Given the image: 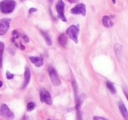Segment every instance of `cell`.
<instances>
[{
	"mask_svg": "<svg viewBox=\"0 0 128 120\" xmlns=\"http://www.w3.org/2000/svg\"><path fill=\"white\" fill-rule=\"evenodd\" d=\"M0 114L3 118L7 120H12L14 118V114L6 104H2L0 106Z\"/></svg>",
	"mask_w": 128,
	"mask_h": 120,
	"instance_id": "3957f363",
	"label": "cell"
},
{
	"mask_svg": "<svg viewBox=\"0 0 128 120\" xmlns=\"http://www.w3.org/2000/svg\"><path fill=\"white\" fill-rule=\"evenodd\" d=\"M71 13H73V14H80V15H82V16H85L86 15L85 4H78L77 5H76L75 7L71 9Z\"/></svg>",
	"mask_w": 128,
	"mask_h": 120,
	"instance_id": "ba28073f",
	"label": "cell"
},
{
	"mask_svg": "<svg viewBox=\"0 0 128 120\" xmlns=\"http://www.w3.org/2000/svg\"><path fill=\"white\" fill-rule=\"evenodd\" d=\"M114 51H115L117 58L120 61L121 58H122V46L119 45V44H116L115 47H114Z\"/></svg>",
	"mask_w": 128,
	"mask_h": 120,
	"instance_id": "4fadbf2b",
	"label": "cell"
},
{
	"mask_svg": "<svg viewBox=\"0 0 128 120\" xmlns=\"http://www.w3.org/2000/svg\"><path fill=\"white\" fill-rule=\"evenodd\" d=\"M18 36H20V34H18V31H13V32H12V41H13V40H15V39H18Z\"/></svg>",
	"mask_w": 128,
	"mask_h": 120,
	"instance_id": "d6986e66",
	"label": "cell"
},
{
	"mask_svg": "<svg viewBox=\"0 0 128 120\" xmlns=\"http://www.w3.org/2000/svg\"><path fill=\"white\" fill-rule=\"evenodd\" d=\"M22 38H23L24 41H25V42H28L29 41V39L27 38V36L25 35V34H22Z\"/></svg>",
	"mask_w": 128,
	"mask_h": 120,
	"instance_id": "7402d4cb",
	"label": "cell"
},
{
	"mask_svg": "<svg viewBox=\"0 0 128 120\" xmlns=\"http://www.w3.org/2000/svg\"><path fill=\"white\" fill-rule=\"evenodd\" d=\"M10 18H3L0 20V35H4L10 28Z\"/></svg>",
	"mask_w": 128,
	"mask_h": 120,
	"instance_id": "5b68a950",
	"label": "cell"
},
{
	"mask_svg": "<svg viewBox=\"0 0 128 120\" xmlns=\"http://www.w3.org/2000/svg\"><path fill=\"white\" fill-rule=\"evenodd\" d=\"M40 32H41V34H42V36L45 38V40H46V44H48V46H51L52 45V39H51V38L48 36V34L46 33V32H44V31H40Z\"/></svg>",
	"mask_w": 128,
	"mask_h": 120,
	"instance_id": "9a60e30c",
	"label": "cell"
},
{
	"mask_svg": "<svg viewBox=\"0 0 128 120\" xmlns=\"http://www.w3.org/2000/svg\"><path fill=\"white\" fill-rule=\"evenodd\" d=\"M102 119L103 120H108V119H106V118H102Z\"/></svg>",
	"mask_w": 128,
	"mask_h": 120,
	"instance_id": "83f0119b",
	"label": "cell"
},
{
	"mask_svg": "<svg viewBox=\"0 0 128 120\" xmlns=\"http://www.w3.org/2000/svg\"><path fill=\"white\" fill-rule=\"evenodd\" d=\"M53 1L54 0H48V2H50V3H53Z\"/></svg>",
	"mask_w": 128,
	"mask_h": 120,
	"instance_id": "4316f807",
	"label": "cell"
},
{
	"mask_svg": "<svg viewBox=\"0 0 128 120\" xmlns=\"http://www.w3.org/2000/svg\"><path fill=\"white\" fill-rule=\"evenodd\" d=\"M112 2H113V3H116V1H115V0H112Z\"/></svg>",
	"mask_w": 128,
	"mask_h": 120,
	"instance_id": "f1b7e54d",
	"label": "cell"
},
{
	"mask_svg": "<svg viewBox=\"0 0 128 120\" xmlns=\"http://www.w3.org/2000/svg\"><path fill=\"white\" fill-rule=\"evenodd\" d=\"M4 44L0 41V68H2V61H3V52H4Z\"/></svg>",
	"mask_w": 128,
	"mask_h": 120,
	"instance_id": "2e32d148",
	"label": "cell"
},
{
	"mask_svg": "<svg viewBox=\"0 0 128 120\" xmlns=\"http://www.w3.org/2000/svg\"><path fill=\"white\" fill-rule=\"evenodd\" d=\"M30 79H31V71L26 67L25 70V81H24V84L22 86V89H25L28 85L29 82H30Z\"/></svg>",
	"mask_w": 128,
	"mask_h": 120,
	"instance_id": "30bf717a",
	"label": "cell"
},
{
	"mask_svg": "<svg viewBox=\"0 0 128 120\" xmlns=\"http://www.w3.org/2000/svg\"><path fill=\"white\" fill-rule=\"evenodd\" d=\"M34 108H35V104H34V103L31 102V103H29V104H27V111H32Z\"/></svg>",
	"mask_w": 128,
	"mask_h": 120,
	"instance_id": "ac0fdd59",
	"label": "cell"
},
{
	"mask_svg": "<svg viewBox=\"0 0 128 120\" xmlns=\"http://www.w3.org/2000/svg\"><path fill=\"white\" fill-rule=\"evenodd\" d=\"M118 108H119V111H120L121 114H122V116L124 117V120H128V111H127V110H126L124 104H123L122 102L118 103Z\"/></svg>",
	"mask_w": 128,
	"mask_h": 120,
	"instance_id": "8fae6325",
	"label": "cell"
},
{
	"mask_svg": "<svg viewBox=\"0 0 128 120\" xmlns=\"http://www.w3.org/2000/svg\"><path fill=\"white\" fill-rule=\"evenodd\" d=\"M106 86H107V88H108V90L110 91V93H112V94L116 93V89L112 83H110V82H106Z\"/></svg>",
	"mask_w": 128,
	"mask_h": 120,
	"instance_id": "e0dca14e",
	"label": "cell"
},
{
	"mask_svg": "<svg viewBox=\"0 0 128 120\" xmlns=\"http://www.w3.org/2000/svg\"><path fill=\"white\" fill-rule=\"evenodd\" d=\"M64 3L62 2V0H59L58 2L56 4V11L58 12V17L62 20V21L66 22L67 19H66V17L64 15Z\"/></svg>",
	"mask_w": 128,
	"mask_h": 120,
	"instance_id": "8992f818",
	"label": "cell"
},
{
	"mask_svg": "<svg viewBox=\"0 0 128 120\" xmlns=\"http://www.w3.org/2000/svg\"><path fill=\"white\" fill-rule=\"evenodd\" d=\"M123 90H124V95H126V98H127V100H128V89L126 88V87H124V88H123Z\"/></svg>",
	"mask_w": 128,
	"mask_h": 120,
	"instance_id": "44dd1931",
	"label": "cell"
},
{
	"mask_svg": "<svg viewBox=\"0 0 128 120\" xmlns=\"http://www.w3.org/2000/svg\"><path fill=\"white\" fill-rule=\"evenodd\" d=\"M67 41H68V39H67V35L65 33H62L59 36L58 42L62 47H65L67 45Z\"/></svg>",
	"mask_w": 128,
	"mask_h": 120,
	"instance_id": "5bb4252c",
	"label": "cell"
},
{
	"mask_svg": "<svg viewBox=\"0 0 128 120\" xmlns=\"http://www.w3.org/2000/svg\"><path fill=\"white\" fill-rule=\"evenodd\" d=\"M29 59H30L31 62L34 63V65H35L36 67H41L43 65V58L42 57H35V56H30L29 57Z\"/></svg>",
	"mask_w": 128,
	"mask_h": 120,
	"instance_id": "9c48e42d",
	"label": "cell"
},
{
	"mask_svg": "<svg viewBox=\"0 0 128 120\" xmlns=\"http://www.w3.org/2000/svg\"><path fill=\"white\" fill-rule=\"evenodd\" d=\"M78 33H79V25H71L68 28L67 30V34L68 35V37L74 40L75 43H77L78 42Z\"/></svg>",
	"mask_w": 128,
	"mask_h": 120,
	"instance_id": "7a4b0ae2",
	"label": "cell"
},
{
	"mask_svg": "<svg viewBox=\"0 0 128 120\" xmlns=\"http://www.w3.org/2000/svg\"><path fill=\"white\" fill-rule=\"evenodd\" d=\"M2 85H3V82H1V81H0V87L2 86Z\"/></svg>",
	"mask_w": 128,
	"mask_h": 120,
	"instance_id": "484cf974",
	"label": "cell"
},
{
	"mask_svg": "<svg viewBox=\"0 0 128 120\" xmlns=\"http://www.w3.org/2000/svg\"><path fill=\"white\" fill-rule=\"evenodd\" d=\"M102 23H103V25H104L105 27H107V28L112 27L114 25L113 22H112V20L110 19V18L109 16H104L103 19H102Z\"/></svg>",
	"mask_w": 128,
	"mask_h": 120,
	"instance_id": "7c38bea8",
	"label": "cell"
},
{
	"mask_svg": "<svg viewBox=\"0 0 128 120\" xmlns=\"http://www.w3.org/2000/svg\"><path fill=\"white\" fill-rule=\"evenodd\" d=\"M40 101L41 102L46 103V104H52V98L50 93L45 89H42L40 90Z\"/></svg>",
	"mask_w": 128,
	"mask_h": 120,
	"instance_id": "52a82bcc",
	"label": "cell"
},
{
	"mask_svg": "<svg viewBox=\"0 0 128 120\" xmlns=\"http://www.w3.org/2000/svg\"><path fill=\"white\" fill-rule=\"evenodd\" d=\"M37 11V9H35V8H31L30 10H29V14H32V13H34V11Z\"/></svg>",
	"mask_w": 128,
	"mask_h": 120,
	"instance_id": "603a6c76",
	"label": "cell"
},
{
	"mask_svg": "<svg viewBox=\"0 0 128 120\" xmlns=\"http://www.w3.org/2000/svg\"><path fill=\"white\" fill-rule=\"evenodd\" d=\"M16 6V3L13 0H4L0 3V11L4 14H8L13 11Z\"/></svg>",
	"mask_w": 128,
	"mask_h": 120,
	"instance_id": "6da1fadb",
	"label": "cell"
},
{
	"mask_svg": "<svg viewBox=\"0 0 128 120\" xmlns=\"http://www.w3.org/2000/svg\"><path fill=\"white\" fill-rule=\"evenodd\" d=\"M13 77H14V75H12V74H11L10 72H6V78L8 79V80H12V79H13Z\"/></svg>",
	"mask_w": 128,
	"mask_h": 120,
	"instance_id": "ffe728a7",
	"label": "cell"
},
{
	"mask_svg": "<svg viewBox=\"0 0 128 120\" xmlns=\"http://www.w3.org/2000/svg\"><path fill=\"white\" fill-rule=\"evenodd\" d=\"M21 120H29V118H27V117L26 116H25V117H24V118H22V119Z\"/></svg>",
	"mask_w": 128,
	"mask_h": 120,
	"instance_id": "d4e9b609",
	"label": "cell"
},
{
	"mask_svg": "<svg viewBox=\"0 0 128 120\" xmlns=\"http://www.w3.org/2000/svg\"><path fill=\"white\" fill-rule=\"evenodd\" d=\"M48 74H49V77L51 79V82L54 86H59L60 84V80L59 78V75L57 74L56 70L53 68V67L49 66L48 67Z\"/></svg>",
	"mask_w": 128,
	"mask_h": 120,
	"instance_id": "277c9868",
	"label": "cell"
},
{
	"mask_svg": "<svg viewBox=\"0 0 128 120\" xmlns=\"http://www.w3.org/2000/svg\"><path fill=\"white\" fill-rule=\"evenodd\" d=\"M68 1L70 3H76V2H77L78 0H68Z\"/></svg>",
	"mask_w": 128,
	"mask_h": 120,
	"instance_id": "cb8c5ba5",
	"label": "cell"
}]
</instances>
